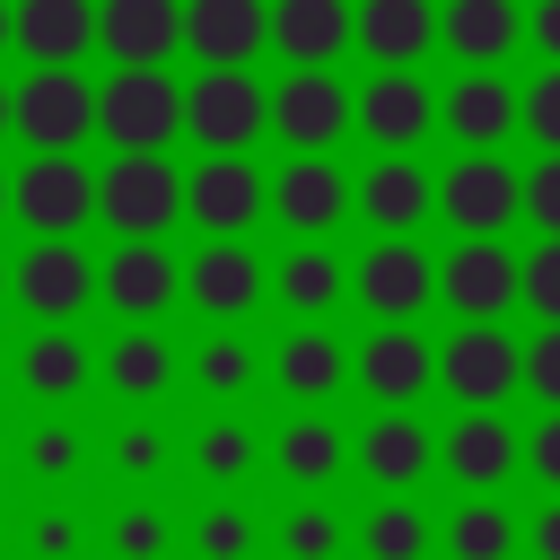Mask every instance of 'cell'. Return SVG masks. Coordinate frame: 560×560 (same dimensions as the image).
Returning a JSON list of instances; mask_svg holds the SVG:
<instances>
[{"label":"cell","mask_w":560,"mask_h":560,"mask_svg":"<svg viewBox=\"0 0 560 560\" xmlns=\"http://www.w3.org/2000/svg\"><path fill=\"white\" fill-rule=\"evenodd\" d=\"M245 455H254V446H245V429H228V420H219V429H201V472L236 481V472H245Z\"/></svg>","instance_id":"7bdbcfd3"},{"label":"cell","mask_w":560,"mask_h":560,"mask_svg":"<svg viewBox=\"0 0 560 560\" xmlns=\"http://www.w3.org/2000/svg\"><path fill=\"white\" fill-rule=\"evenodd\" d=\"M516 35H525V9H516V0H446V9H438V44H446L464 70H499Z\"/></svg>","instance_id":"d4e9b609"},{"label":"cell","mask_w":560,"mask_h":560,"mask_svg":"<svg viewBox=\"0 0 560 560\" xmlns=\"http://www.w3.org/2000/svg\"><path fill=\"white\" fill-rule=\"evenodd\" d=\"M525 219H534L542 236H560V158H542V166L525 175Z\"/></svg>","instance_id":"b9f144b4"},{"label":"cell","mask_w":560,"mask_h":560,"mask_svg":"<svg viewBox=\"0 0 560 560\" xmlns=\"http://www.w3.org/2000/svg\"><path fill=\"white\" fill-rule=\"evenodd\" d=\"M525 131L542 140V158H560V70H542L525 88Z\"/></svg>","instance_id":"f35d334b"},{"label":"cell","mask_w":560,"mask_h":560,"mask_svg":"<svg viewBox=\"0 0 560 560\" xmlns=\"http://www.w3.org/2000/svg\"><path fill=\"white\" fill-rule=\"evenodd\" d=\"M350 298H359L376 324H411V315L438 298V262H429L411 236H376V245L359 254V271H350Z\"/></svg>","instance_id":"30bf717a"},{"label":"cell","mask_w":560,"mask_h":560,"mask_svg":"<svg viewBox=\"0 0 560 560\" xmlns=\"http://www.w3.org/2000/svg\"><path fill=\"white\" fill-rule=\"evenodd\" d=\"M114 551H122V560H158V551H166V516H158V508H122V516H114Z\"/></svg>","instance_id":"74e56055"},{"label":"cell","mask_w":560,"mask_h":560,"mask_svg":"<svg viewBox=\"0 0 560 560\" xmlns=\"http://www.w3.org/2000/svg\"><path fill=\"white\" fill-rule=\"evenodd\" d=\"M26 455H35V472H52V481H61V472L79 464V438H70V429H35V446H26Z\"/></svg>","instance_id":"ee69618b"},{"label":"cell","mask_w":560,"mask_h":560,"mask_svg":"<svg viewBox=\"0 0 560 560\" xmlns=\"http://www.w3.org/2000/svg\"><path fill=\"white\" fill-rule=\"evenodd\" d=\"M192 376H201V394H245V376H254V350H245L236 332H219V341L192 359Z\"/></svg>","instance_id":"e575fe53"},{"label":"cell","mask_w":560,"mask_h":560,"mask_svg":"<svg viewBox=\"0 0 560 560\" xmlns=\"http://www.w3.org/2000/svg\"><path fill=\"white\" fill-rule=\"evenodd\" d=\"M184 298L201 306V315H219V324H236L254 298H262V262H254V245H201L192 262H184Z\"/></svg>","instance_id":"cb8c5ba5"},{"label":"cell","mask_w":560,"mask_h":560,"mask_svg":"<svg viewBox=\"0 0 560 560\" xmlns=\"http://www.w3.org/2000/svg\"><path fill=\"white\" fill-rule=\"evenodd\" d=\"M446 551H455V560H508V551H516V516L490 508V499H472V508H455Z\"/></svg>","instance_id":"836d02e7"},{"label":"cell","mask_w":560,"mask_h":560,"mask_svg":"<svg viewBox=\"0 0 560 560\" xmlns=\"http://www.w3.org/2000/svg\"><path fill=\"white\" fill-rule=\"evenodd\" d=\"M525 464H534V481H551V490H560V411L525 438Z\"/></svg>","instance_id":"bcb514c9"},{"label":"cell","mask_w":560,"mask_h":560,"mask_svg":"<svg viewBox=\"0 0 560 560\" xmlns=\"http://www.w3.org/2000/svg\"><path fill=\"white\" fill-rule=\"evenodd\" d=\"M359 542H368V560H429L438 534H429V516H420L411 499H376V516H368Z\"/></svg>","instance_id":"d6a6232c"},{"label":"cell","mask_w":560,"mask_h":560,"mask_svg":"<svg viewBox=\"0 0 560 560\" xmlns=\"http://www.w3.org/2000/svg\"><path fill=\"white\" fill-rule=\"evenodd\" d=\"M70 542H79V525H70L61 508H52V516H35V551H44V560H70Z\"/></svg>","instance_id":"c3c4849f"},{"label":"cell","mask_w":560,"mask_h":560,"mask_svg":"<svg viewBox=\"0 0 560 560\" xmlns=\"http://www.w3.org/2000/svg\"><path fill=\"white\" fill-rule=\"evenodd\" d=\"M18 44V0H0V52Z\"/></svg>","instance_id":"f907efd6"},{"label":"cell","mask_w":560,"mask_h":560,"mask_svg":"<svg viewBox=\"0 0 560 560\" xmlns=\"http://www.w3.org/2000/svg\"><path fill=\"white\" fill-rule=\"evenodd\" d=\"M96 44V0H18V52L26 70H79Z\"/></svg>","instance_id":"603a6c76"},{"label":"cell","mask_w":560,"mask_h":560,"mask_svg":"<svg viewBox=\"0 0 560 560\" xmlns=\"http://www.w3.org/2000/svg\"><path fill=\"white\" fill-rule=\"evenodd\" d=\"M271 376H280V394H298V402H332V394L350 385V350H341L324 324H298V332L271 350Z\"/></svg>","instance_id":"4316f807"},{"label":"cell","mask_w":560,"mask_h":560,"mask_svg":"<svg viewBox=\"0 0 560 560\" xmlns=\"http://www.w3.org/2000/svg\"><path fill=\"white\" fill-rule=\"evenodd\" d=\"M9 105H18V140L35 158H79V140L96 131V88L79 70H26Z\"/></svg>","instance_id":"277c9868"},{"label":"cell","mask_w":560,"mask_h":560,"mask_svg":"<svg viewBox=\"0 0 560 560\" xmlns=\"http://www.w3.org/2000/svg\"><path fill=\"white\" fill-rule=\"evenodd\" d=\"M429 210H438V175H429V166H411V158H376V166L359 175V219H368L376 236H411Z\"/></svg>","instance_id":"ffe728a7"},{"label":"cell","mask_w":560,"mask_h":560,"mask_svg":"<svg viewBox=\"0 0 560 560\" xmlns=\"http://www.w3.org/2000/svg\"><path fill=\"white\" fill-rule=\"evenodd\" d=\"M350 385L376 394V411H411V402L438 385V350H429L411 324H376V332L350 350Z\"/></svg>","instance_id":"8fae6325"},{"label":"cell","mask_w":560,"mask_h":560,"mask_svg":"<svg viewBox=\"0 0 560 560\" xmlns=\"http://www.w3.org/2000/svg\"><path fill=\"white\" fill-rule=\"evenodd\" d=\"M525 542H534V560H560V499L534 516V534H525Z\"/></svg>","instance_id":"681fc988"},{"label":"cell","mask_w":560,"mask_h":560,"mask_svg":"<svg viewBox=\"0 0 560 560\" xmlns=\"http://www.w3.org/2000/svg\"><path fill=\"white\" fill-rule=\"evenodd\" d=\"M9 96H18V88H0V131H18V105H9Z\"/></svg>","instance_id":"816d5d0a"},{"label":"cell","mask_w":560,"mask_h":560,"mask_svg":"<svg viewBox=\"0 0 560 560\" xmlns=\"http://www.w3.org/2000/svg\"><path fill=\"white\" fill-rule=\"evenodd\" d=\"M438 298H446L464 324H499V315L525 298V262H516L508 245H481V236H464V245L438 262Z\"/></svg>","instance_id":"5bb4252c"},{"label":"cell","mask_w":560,"mask_h":560,"mask_svg":"<svg viewBox=\"0 0 560 560\" xmlns=\"http://www.w3.org/2000/svg\"><path fill=\"white\" fill-rule=\"evenodd\" d=\"M525 385H534V394L560 411V324H542V332L525 341Z\"/></svg>","instance_id":"60d3db41"},{"label":"cell","mask_w":560,"mask_h":560,"mask_svg":"<svg viewBox=\"0 0 560 560\" xmlns=\"http://www.w3.org/2000/svg\"><path fill=\"white\" fill-rule=\"evenodd\" d=\"M525 44H542L551 70H560V0H534V9H525Z\"/></svg>","instance_id":"7dc6e473"},{"label":"cell","mask_w":560,"mask_h":560,"mask_svg":"<svg viewBox=\"0 0 560 560\" xmlns=\"http://www.w3.org/2000/svg\"><path fill=\"white\" fill-rule=\"evenodd\" d=\"M9 192H18L26 236H79L96 219V166H79V158H26L9 175Z\"/></svg>","instance_id":"ba28073f"},{"label":"cell","mask_w":560,"mask_h":560,"mask_svg":"<svg viewBox=\"0 0 560 560\" xmlns=\"http://www.w3.org/2000/svg\"><path fill=\"white\" fill-rule=\"evenodd\" d=\"M525 306H534L542 324H560V236H542V245L525 254Z\"/></svg>","instance_id":"8d00e7d4"},{"label":"cell","mask_w":560,"mask_h":560,"mask_svg":"<svg viewBox=\"0 0 560 560\" xmlns=\"http://www.w3.org/2000/svg\"><path fill=\"white\" fill-rule=\"evenodd\" d=\"M438 385H446L464 411H499V402L525 385V350H516L499 324H455L446 350H438Z\"/></svg>","instance_id":"5b68a950"},{"label":"cell","mask_w":560,"mask_h":560,"mask_svg":"<svg viewBox=\"0 0 560 560\" xmlns=\"http://www.w3.org/2000/svg\"><path fill=\"white\" fill-rule=\"evenodd\" d=\"M262 44H271V9L262 0H184V52L201 70H254Z\"/></svg>","instance_id":"2e32d148"},{"label":"cell","mask_w":560,"mask_h":560,"mask_svg":"<svg viewBox=\"0 0 560 560\" xmlns=\"http://www.w3.org/2000/svg\"><path fill=\"white\" fill-rule=\"evenodd\" d=\"M438 455H446V472H455L464 490H499V481L525 464V438H516L499 411H464V420L438 438Z\"/></svg>","instance_id":"7402d4cb"},{"label":"cell","mask_w":560,"mask_h":560,"mask_svg":"<svg viewBox=\"0 0 560 560\" xmlns=\"http://www.w3.org/2000/svg\"><path fill=\"white\" fill-rule=\"evenodd\" d=\"M18 376H26V394H35V402H70V394L88 385V350H79L61 324H44V332L18 350Z\"/></svg>","instance_id":"f546056e"},{"label":"cell","mask_w":560,"mask_h":560,"mask_svg":"<svg viewBox=\"0 0 560 560\" xmlns=\"http://www.w3.org/2000/svg\"><path fill=\"white\" fill-rule=\"evenodd\" d=\"M158 455H166L158 429H122V438H114V464H122V472H158Z\"/></svg>","instance_id":"f6af8a7d"},{"label":"cell","mask_w":560,"mask_h":560,"mask_svg":"<svg viewBox=\"0 0 560 560\" xmlns=\"http://www.w3.org/2000/svg\"><path fill=\"white\" fill-rule=\"evenodd\" d=\"M438 122V96L420 88V70H376L359 88V131L376 140V158H411Z\"/></svg>","instance_id":"e0dca14e"},{"label":"cell","mask_w":560,"mask_h":560,"mask_svg":"<svg viewBox=\"0 0 560 560\" xmlns=\"http://www.w3.org/2000/svg\"><path fill=\"white\" fill-rule=\"evenodd\" d=\"M350 289V271L332 262V245H289V262H280V280H271V298L289 306V315H332V298Z\"/></svg>","instance_id":"f1b7e54d"},{"label":"cell","mask_w":560,"mask_h":560,"mask_svg":"<svg viewBox=\"0 0 560 560\" xmlns=\"http://www.w3.org/2000/svg\"><path fill=\"white\" fill-rule=\"evenodd\" d=\"M341 464H350V438H341V429H332L324 411H315V420H289V429H280V472H289V481H315V490H324V481H332Z\"/></svg>","instance_id":"1f68e13d"},{"label":"cell","mask_w":560,"mask_h":560,"mask_svg":"<svg viewBox=\"0 0 560 560\" xmlns=\"http://www.w3.org/2000/svg\"><path fill=\"white\" fill-rule=\"evenodd\" d=\"M184 131L210 149V158H245L254 131H271V88L254 70H201L184 88Z\"/></svg>","instance_id":"3957f363"},{"label":"cell","mask_w":560,"mask_h":560,"mask_svg":"<svg viewBox=\"0 0 560 560\" xmlns=\"http://www.w3.org/2000/svg\"><path fill=\"white\" fill-rule=\"evenodd\" d=\"M438 44V9L429 0H359V52L376 70H411Z\"/></svg>","instance_id":"484cf974"},{"label":"cell","mask_w":560,"mask_h":560,"mask_svg":"<svg viewBox=\"0 0 560 560\" xmlns=\"http://www.w3.org/2000/svg\"><path fill=\"white\" fill-rule=\"evenodd\" d=\"M245 542H254L245 508H210L201 516V560H245Z\"/></svg>","instance_id":"ab89813d"},{"label":"cell","mask_w":560,"mask_h":560,"mask_svg":"<svg viewBox=\"0 0 560 560\" xmlns=\"http://www.w3.org/2000/svg\"><path fill=\"white\" fill-rule=\"evenodd\" d=\"M96 44L114 70H166L184 52V0H96Z\"/></svg>","instance_id":"9a60e30c"},{"label":"cell","mask_w":560,"mask_h":560,"mask_svg":"<svg viewBox=\"0 0 560 560\" xmlns=\"http://www.w3.org/2000/svg\"><path fill=\"white\" fill-rule=\"evenodd\" d=\"M271 210V184L245 166V158H201L192 175H184V219L210 236V245H228V236H245L254 219Z\"/></svg>","instance_id":"7c38bea8"},{"label":"cell","mask_w":560,"mask_h":560,"mask_svg":"<svg viewBox=\"0 0 560 560\" xmlns=\"http://www.w3.org/2000/svg\"><path fill=\"white\" fill-rule=\"evenodd\" d=\"M166 376H175V350L140 324V332H122L114 350H105V385L114 394H131V402H149V394H166Z\"/></svg>","instance_id":"4dcf8cb0"},{"label":"cell","mask_w":560,"mask_h":560,"mask_svg":"<svg viewBox=\"0 0 560 560\" xmlns=\"http://www.w3.org/2000/svg\"><path fill=\"white\" fill-rule=\"evenodd\" d=\"M350 210H359V184H350L332 158H289V166L271 175V219H280L298 245H324Z\"/></svg>","instance_id":"9c48e42d"},{"label":"cell","mask_w":560,"mask_h":560,"mask_svg":"<svg viewBox=\"0 0 560 560\" xmlns=\"http://www.w3.org/2000/svg\"><path fill=\"white\" fill-rule=\"evenodd\" d=\"M96 289H105V306H114V315L149 324L158 306H175L184 271H175V254H166V245H114V254H105V271H96Z\"/></svg>","instance_id":"44dd1931"},{"label":"cell","mask_w":560,"mask_h":560,"mask_svg":"<svg viewBox=\"0 0 560 560\" xmlns=\"http://www.w3.org/2000/svg\"><path fill=\"white\" fill-rule=\"evenodd\" d=\"M350 122H359V96H350L332 70H289V79L271 88V131H280L298 158H324Z\"/></svg>","instance_id":"52a82bcc"},{"label":"cell","mask_w":560,"mask_h":560,"mask_svg":"<svg viewBox=\"0 0 560 560\" xmlns=\"http://www.w3.org/2000/svg\"><path fill=\"white\" fill-rule=\"evenodd\" d=\"M96 131H105L114 158H149L184 131V88L166 70H114L96 88Z\"/></svg>","instance_id":"6da1fadb"},{"label":"cell","mask_w":560,"mask_h":560,"mask_svg":"<svg viewBox=\"0 0 560 560\" xmlns=\"http://www.w3.org/2000/svg\"><path fill=\"white\" fill-rule=\"evenodd\" d=\"M280 542H289V560H332V551H341V516H332V508H298Z\"/></svg>","instance_id":"d590c367"},{"label":"cell","mask_w":560,"mask_h":560,"mask_svg":"<svg viewBox=\"0 0 560 560\" xmlns=\"http://www.w3.org/2000/svg\"><path fill=\"white\" fill-rule=\"evenodd\" d=\"M429 455H438V438H429L411 411H376L368 438H359V464H368L376 490H411V481L429 472Z\"/></svg>","instance_id":"83f0119b"},{"label":"cell","mask_w":560,"mask_h":560,"mask_svg":"<svg viewBox=\"0 0 560 560\" xmlns=\"http://www.w3.org/2000/svg\"><path fill=\"white\" fill-rule=\"evenodd\" d=\"M438 122H446V131H455V140L481 158V149H499V140L525 122V96H516L499 70H464V79L438 96Z\"/></svg>","instance_id":"d6986e66"},{"label":"cell","mask_w":560,"mask_h":560,"mask_svg":"<svg viewBox=\"0 0 560 560\" xmlns=\"http://www.w3.org/2000/svg\"><path fill=\"white\" fill-rule=\"evenodd\" d=\"M0 219H18V192H9V175H0Z\"/></svg>","instance_id":"f5cc1de1"},{"label":"cell","mask_w":560,"mask_h":560,"mask_svg":"<svg viewBox=\"0 0 560 560\" xmlns=\"http://www.w3.org/2000/svg\"><path fill=\"white\" fill-rule=\"evenodd\" d=\"M438 210H446V228H455V236L499 245V228L525 210V175H516V166H499L490 149H481V158H455V166L438 175Z\"/></svg>","instance_id":"8992f818"},{"label":"cell","mask_w":560,"mask_h":560,"mask_svg":"<svg viewBox=\"0 0 560 560\" xmlns=\"http://www.w3.org/2000/svg\"><path fill=\"white\" fill-rule=\"evenodd\" d=\"M9 298H18L26 315H44V324H70V315L96 298V262H88L70 236H35V245L18 254V271H9Z\"/></svg>","instance_id":"4fadbf2b"},{"label":"cell","mask_w":560,"mask_h":560,"mask_svg":"<svg viewBox=\"0 0 560 560\" xmlns=\"http://www.w3.org/2000/svg\"><path fill=\"white\" fill-rule=\"evenodd\" d=\"M0 298H9V271H0Z\"/></svg>","instance_id":"db71d44e"},{"label":"cell","mask_w":560,"mask_h":560,"mask_svg":"<svg viewBox=\"0 0 560 560\" xmlns=\"http://www.w3.org/2000/svg\"><path fill=\"white\" fill-rule=\"evenodd\" d=\"M350 44H359L350 0H271V52H289V70H332Z\"/></svg>","instance_id":"ac0fdd59"},{"label":"cell","mask_w":560,"mask_h":560,"mask_svg":"<svg viewBox=\"0 0 560 560\" xmlns=\"http://www.w3.org/2000/svg\"><path fill=\"white\" fill-rule=\"evenodd\" d=\"M175 210H184V175L149 149V158H114L105 175H96V219L122 236V245H158L166 228H175Z\"/></svg>","instance_id":"7a4b0ae2"}]
</instances>
